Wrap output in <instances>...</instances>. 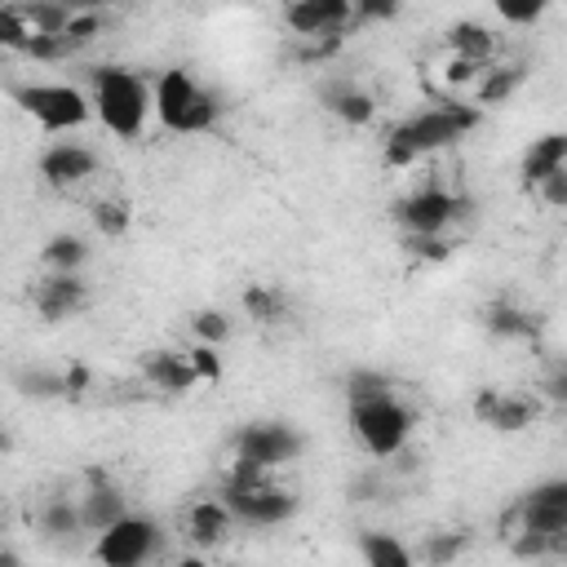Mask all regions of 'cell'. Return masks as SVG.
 I'll return each instance as SVG.
<instances>
[{
    "instance_id": "obj_16",
    "label": "cell",
    "mask_w": 567,
    "mask_h": 567,
    "mask_svg": "<svg viewBox=\"0 0 567 567\" xmlns=\"http://www.w3.org/2000/svg\"><path fill=\"white\" fill-rule=\"evenodd\" d=\"M120 514H128L124 492L111 483L106 470H89V474H84V492H80V518H84V532L97 536V532H106Z\"/></svg>"
},
{
    "instance_id": "obj_7",
    "label": "cell",
    "mask_w": 567,
    "mask_h": 567,
    "mask_svg": "<svg viewBox=\"0 0 567 567\" xmlns=\"http://www.w3.org/2000/svg\"><path fill=\"white\" fill-rule=\"evenodd\" d=\"M470 213V199L443 182H421L394 204V221L403 235H447Z\"/></svg>"
},
{
    "instance_id": "obj_10",
    "label": "cell",
    "mask_w": 567,
    "mask_h": 567,
    "mask_svg": "<svg viewBox=\"0 0 567 567\" xmlns=\"http://www.w3.org/2000/svg\"><path fill=\"white\" fill-rule=\"evenodd\" d=\"M518 527L532 532H567V478H540L501 514V540Z\"/></svg>"
},
{
    "instance_id": "obj_11",
    "label": "cell",
    "mask_w": 567,
    "mask_h": 567,
    "mask_svg": "<svg viewBox=\"0 0 567 567\" xmlns=\"http://www.w3.org/2000/svg\"><path fill=\"white\" fill-rule=\"evenodd\" d=\"M93 301V288L84 279V270H44L31 284V306L44 323H66L75 315H84Z\"/></svg>"
},
{
    "instance_id": "obj_13",
    "label": "cell",
    "mask_w": 567,
    "mask_h": 567,
    "mask_svg": "<svg viewBox=\"0 0 567 567\" xmlns=\"http://www.w3.org/2000/svg\"><path fill=\"white\" fill-rule=\"evenodd\" d=\"M97 168H102V155H97L93 146H84V142H53V146H44L40 159H35L40 182L53 186V190H75V186L93 182Z\"/></svg>"
},
{
    "instance_id": "obj_3",
    "label": "cell",
    "mask_w": 567,
    "mask_h": 567,
    "mask_svg": "<svg viewBox=\"0 0 567 567\" xmlns=\"http://www.w3.org/2000/svg\"><path fill=\"white\" fill-rule=\"evenodd\" d=\"M217 492H221V501L235 509L239 527L266 532V527H284V523L297 514L292 487H284V483L275 478V470H261V465L239 461V456H230V465H226Z\"/></svg>"
},
{
    "instance_id": "obj_29",
    "label": "cell",
    "mask_w": 567,
    "mask_h": 567,
    "mask_svg": "<svg viewBox=\"0 0 567 567\" xmlns=\"http://www.w3.org/2000/svg\"><path fill=\"white\" fill-rule=\"evenodd\" d=\"M13 4L31 18V27H35L40 35H62L66 22H71V9H66L62 0H13Z\"/></svg>"
},
{
    "instance_id": "obj_30",
    "label": "cell",
    "mask_w": 567,
    "mask_h": 567,
    "mask_svg": "<svg viewBox=\"0 0 567 567\" xmlns=\"http://www.w3.org/2000/svg\"><path fill=\"white\" fill-rule=\"evenodd\" d=\"M190 337L208 341V346H226L235 337V319L226 310H217V306H204V310L190 315Z\"/></svg>"
},
{
    "instance_id": "obj_17",
    "label": "cell",
    "mask_w": 567,
    "mask_h": 567,
    "mask_svg": "<svg viewBox=\"0 0 567 567\" xmlns=\"http://www.w3.org/2000/svg\"><path fill=\"white\" fill-rule=\"evenodd\" d=\"M558 168H567V128H554V133H540L527 142V151L518 159V182H523V190H536Z\"/></svg>"
},
{
    "instance_id": "obj_20",
    "label": "cell",
    "mask_w": 567,
    "mask_h": 567,
    "mask_svg": "<svg viewBox=\"0 0 567 567\" xmlns=\"http://www.w3.org/2000/svg\"><path fill=\"white\" fill-rule=\"evenodd\" d=\"M323 111L337 115L350 128H368L377 120V97L354 80H337V84L323 89Z\"/></svg>"
},
{
    "instance_id": "obj_2",
    "label": "cell",
    "mask_w": 567,
    "mask_h": 567,
    "mask_svg": "<svg viewBox=\"0 0 567 567\" xmlns=\"http://www.w3.org/2000/svg\"><path fill=\"white\" fill-rule=\"evenodd\" d=\"M89 97H93V115L97 124L115 137V142H137L146 133V124L155 120V89L142 71L106 62L89 71Z\"/></svg>"
},
{
    "instance_id": "obj_4",
    "label": "cell",
    "mask_w": 567,
    "mask_h": 567,
    "mask_svg": "<svg viewBox=\"0 0 567 567\" xmlns=\"http://www.w3.org/2000/svg\"><path fill=\"white\" fill-rule=\"evenodd\" d=\"M346 421H350V434L359 439V447L372 456V461H394L408 443H412V430H416V408L403 403L399 390H381V394H368V399H346Z\"/></svg>"
},
{
    "instance_id": "obj_40",
    "label": "cell",
    "mask_w": 567,
    "mask_h": 567,
    "mask_svg": "<svg viewBox=\"0 0 567 567\" xmlns=\"http://www.w3.org/2000/svg\"><path fill=\"white\" fill-rule=\"evenodd\" d=\"M62 385H66V394H62V399H84V394L93 390V372H89L84 363H71V368L62 372Z\"/></svg>"
},
{
    "instance_id": "obj_37",
    "label": "cell",
    "mask_w": 567,
    "mask_h": 567,
    "mask_svg": "<svg viewBox=\"0 0 567 567\" xmlns=\"http://www.w3.org/2000/svg\"><path fill=\"white\" fill-rule=\"evenodd\" d=\"M545 208H554V213H567V168H558V173H549L536 190H532Z\"/></svg>"
},
{
    "instance_id": "obj_19",
    "label": "cell",
    "mask_w": 567,
    "mask_h": 567,
    "mask_svg": "<svg viewBox=\"0 0 567 567\" xmlns=\"http://www.w3.org/2000/svg\"><path fill=\"white\" fill-rule=\"evenodd\" d=\"M434 89L443 93V97H456V102H470L474 97V89H478V80H483V62H474V58H461V53H452V49H443L439 58H434Z\"/></svg>"
},
{
    "instance_id": "obj_36",
    "label": "cell",
    "mask_w": 567,
    "mask_h": 567,
    "mask_svg": "<svg viewBox=\"0 0 567 567\" xmlns=\"http://www.w3.org/2000/svg\"><path fill=\"white\" fill-rule=\"evenodd\" d=\"M461 549H465V532H434L421 545L425 563H452V558H461Z\"/></svg>"
},
{
    "instance_id": "obj_25",
    "label": "cell",
    "mask_w": 567,
    "mask_h": 567,
    "mask_svg": "<svg viewBox=\"0 0 567 567\" xmlns=\"http://www.w3.org/2000/svg\"><path fill=\"white\" fill-rule=\"evenodd\" d=\"M239 306H244V315H248L252 323H261V328L284 323V315H288L284 288H275V284H248L244 297H239Z\"/></svg>"
},
{
    "instance_id": "obj_33",
    "label": "cell",
    "mask_w": 567,
    "mask_h": 567,
    "mask_svg": "<svg viewBox=\"0 0 567 567\" xmlns=\"http://www.w3.org/2000/svg\"><path fill=\"white\" fill-rule=\"evenodd\" d=\"M492 4H496V18L505 27H536L554 0H492Z\"/></svg>"
},
{
    "instance_id": "obj_21",
    "label": "cell",
    "mask_w": 567,
    "mask_h": 567,
    "mask_svg": "<svg viewBox=\"0 0 567 567\" xmlns=\"http://www.w3.org/2000/svg\"><path fill=\"white\" fill-rule=\"evenodd\" d=\"M523 80H527V66L523 62H492L487 71H483V80H478V89H474V106L478 111H496V106H505L518 89H523Z\"/></svg>"
},
{
    "instance_id": "obj_28",
    "label": "cell",
    "mask_w": 567,
    "mask_h": 567,
    "mask_svg": "<svg viewBox=\"0 0 567 567\" xmlns=\"http://www.w3.org/2000/svg\"><path fill=\"white\" fill-rule=\"evenodd\" d=\"M102 35H106V9L71 13V22H66V31H62V40L71 44V53H75V58H80V53H89Z\"/></svg>"
},
{
    "instance_id": "obj_38",
    "label": "cell",
    "mask_w": 567,
    "mask_h": 567,
    "mask_svg": "<svg viewBox=\"0 0 567 567\" xmlns=\"http://www.w3.org/2000/svg\"><path fill=\"white\" fill-rule=\"evenodd\" d=\"M540 399H545V403L567 421V363H558V368L540 381Z\"/></svg>"
},
{
    "instance_id": "obj_31",
    "label": "cell",
    "mask_w": 567,
    "mask_h": 567,
    "mask_svg": "<svg viewBox=\"0 0 567 567\" xmlns=\"http://www.w3.org/2000/svg\"><path fill=\"white\" fill-rule=\"evenodd\" d=\"M31 35H40V31H35V27H31V18L9 0V4L0 9V44H4L9 53H27Z\"/></svg>"
},
{
    "instance_id": "obj_35",
    "label": "cell",
    "mask_w": 567,
    "mask_h": 567,
    "mask_svg": "<svg viewBox=\"0 0 567 567\" xmlns=\"http://www.w3.org/2000/svg\"><path fill=\"white\" fill-rule=\"evenodd\" d=\"M381 390H394V381L377 368H354L346 377V399H368V394H381Z\"/></svg>"
},
{
    "instance_id": "obj_14",
    "label": "cell",
    "mask_w": 567,
    "mask_h": 567,
    "mask_svg": "<svg viewBox=\"0 0 567 567\" xmlns=\"http://www.w3.org/2000/svg\"><path fill=\"white\" fill-rule=\"evenodd\" d=\"M182 527H186V540L199 545V549H217L221 540H230V532L239 527L235 509L221 501V492L213 496H195L186 509H182Z\"/></svg>"
},
{
    "instance_id": "obj_8",
    "label": "cell",
    "mask_w": 567,
    "mask_h": 567,
    "mask_svg": "<svg viewBox=\"0 0 567 567\" xmlns=\"http://www.w3.org/2000/svg\"><path fill=\"white\" fill-rule=\"evenodd\" d=\"M164 554V527L151 514H120L106 532L93 536V558L106 567H142Z\"/></svg>"
},
{
    "instance_id": "obj_22",
    "label": "cell",
    "mask_w": 567,
    "mask_h": 567,
    "mask_svg": "<svg viewBox=\"0 0 567 567\" xmlns=\"http://www.w3.org/2000/svg\"><path fill=\"white\" fill-rule=\"evenodd\" d=\"M35 527H40L44 536H53V540L84 532L80 496H62V492H58V496H44V501H40V509H35Z\"/></svg>"
},
{
    "instance_id": "obj_9",
    "label": "cell",
    "mask_w": 567,
    "mask_h": 567,
    "mask_svg": "<svg viewBox=\"0 0 567 567\" xmlns=\"http://www.w3.org/2000/svg\"><path fill=\"white\" fill-rule=\"evenodd\" d=\"M301 452H306V439H301V430L288 425V421H248V425L235 434V443H230V456L252 461V465H261V470H284V465H292Z\"/></svg>"
},
{
    "instance_id": "obj_24",
    "label": "cell",
    "mask_w": 567,
    "mask_h": 567,
    "mask_svg": "<svg viewBox=\"0 0 567 567\" xmlns=\"http://www.w3.org/2000/svg\"><path fill=\"white\" fill-rule=\"evenodd\" d=\"M89 221L102 239H124L133 230V204L124 195H102V199H93Z\"/></svg>"
},
{
    "instance_id": "obj_12",
    "label": "cell",
    "mask_w": 567,
    "mask_h": 567,
    "mask_svg": "<svg viewBox=\"0 0 567 567\" xmlns=\"http://www.w3.org/2000/svg\"><path fill=\"white\" fill-rule=\"evenodd\" d=\"M540 412H545V399H536V394H514V390H496V385L474 390V416H478V425H487L496 434H523L540 421Z\"/></svg>"
},
{
    "instance_id": "obj_18",
    "label": "cell",
    "mask_w": 567,
    "mask_h": 567,
    "mask_svg": "<svg viewBox=\"0 0 567 567\" xmlns=\"http://www.w3.org/2000/svg\"><path fill=\"white\" fill-rule=\"evenodd\" d=\"M443 49L492 66V62L501 58V35H496L487 22H478V18H461V22H452V27L443 31Z\"/></svg>"
},
{
    "instance_id": "obj_39",
    "label": "cell",
    "mask_w": 567,
    "mask_h": 567,
    "mask_svg": "<svg viewBox=\"0 0 567 567\" xmlns=\"http://www.w3.org/2000/svg\"><path fill=\"white\" fill-rule=\"evenodd\" d=\"M403 13V0H354L359 22H394Z\"/></svg>"
},
{
    "instance_id": "obj_15",
    "label": "cell",
    "mask_w": 567,
    "mask_h": 567,
    "mask_svg": "<svg viewBox=\"0 0 567 567\" xmlns=\"http://www.w3.org/2000/svg\"><path fill=\"white\" fill-rule=\"evenodd\" d=\"M137 372H142V381H146L151 390H159V394H168V399H182V394H190V390L199 385V377H195L186 350H168V346L142 350Z\"/></svg>"
},
{
    "instance_id": "obj_5",
    "label": "cell",
    "mask_w": 567,
    "mask_h": 567,
    "mask_svg": "<svg viewBox=\"0 0 567 567\" xmlns=\"http://www.w3.org/2000/svg\"><path fill=\"white\" fill-rule=\"evenodd\" d=\"M151 89H155V120L168 133H182V137L208 133L217 124V115H221L217 93L204 89L186 66H164L151 80Z\"/></svg>"
},
{
    "instance_id": "obj_23",
    "label": "cell",
    "mask_w": 567,
    "mask_h": 567,
    "mask_svg": "<svg viewBox=\"0 0 567 567\" xmlns=\"http://www.w3.org/2000/svg\"><path fill=\"white\" fill-rule=\"evenodd\" d=\"M89 257H93V248H89V239L75 235V230H58V235H49L44 248H40V266H44V270H84Z\"/></svg>"
},
{
    "instance_id": "obj_34",
    "label": "cell",
    "mask_w": 567,
    "mask_h": 567,
    "mask_svg": "<svg viewBox=\"0 0 567 567\" xmlns=\"http://www.w3.org/2000/svg\"><path fill=\"white\" fill-rule=\"evenodd\" d=\"M403 248L416 257V261H425V266H439V261H447L452 257V235H403Z\"/></svg>"
},
{
    "instance_id": "obj_1",
    "label": "cell",
    "mask_w": 567,
    "mask_h": 567,
    "mask_svg": "<svg viewBox=\"0 0 567 567\" xmlns=\"http://www.w3.org/2000/svg\"><path fill=\"white\" fill-rule=\"evenodd\" d=\"M487 111H478L474 102H456V97H439L403 120L390 124L385 133V146H381V164L403 173V168H416L421 159L430 155H443L452 151L456 142H465L478 124H483Z\"/></svg>"
},
{
    "instance_id": "obj_32",
    "label": "cell",
    "mask_w": 567,
    "mask_h": 567,
    "mask_svg": "<svg viewBox=\"0 0 567 567\" xmlns=\"http://www.w3.org/2000/svg\"><path fill=\"white\" fill-rule=\"evenodd\" d=\"M186 359L199 377V385H217L221 372H226V359H221V346H208V341H190L186 346Z\"/></svg>"
},
{
    "instance_id": "obj_6",
    "label": "cell",
    "mask_w": 567,
    "mask_h": 567,
    "mask_svg": "<svg viewBox=\"0 0 567 567\" xmlns=\"http://www.w3.org/2000/svg\"><path fill=\"white\" fill-rule=\"evenodd\" d=\"M9 97L44 133H75L89 120H97L89 89L84 84H71V80H27V84H13Z\"/></svg>"
},
{
    "instance_id": "obj_27",
    "label": "cell",
    "mask_w": 567,
    "mask_h": 567,
    "mask_svg": "<svg viewBox=\"0 0 567 567\" xmlns=\"http://www.w3.org/2000/svg\"><path fill=\"white\" fill-rule=\"evenodd\" d=\"M487 332L496 337V341H527L532 332H536V323H532V315L527 310H518V306H509V301H496V306H487Z\"/></svg>"
},
{
    "instance_id": "obj_26",
    "label": "cell",
    "mask_w": 567,
    "mask_h": 567,
    "mask_svg": "<svg viewBox=\"0 0 567 567\" xmlns=\"http://www.w3.org/2000/svg\"><path fill=\"white\" fill-rule=\"evenodd\" d=\"M359 558L368 567H408L416 554L399 536H390V532H363L359 536Z\"/></svg>"
}]
</instances>
